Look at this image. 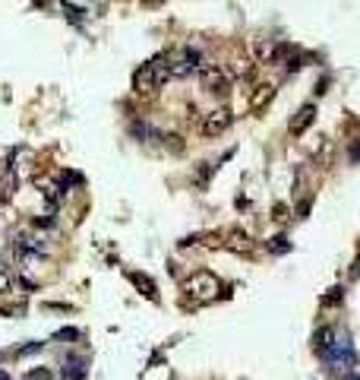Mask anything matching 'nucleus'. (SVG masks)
<instances>
[{
  "label": "nucleus",
  "instance_id": "nucleus-4",
  "mask_svg": "<svg viewBox=\"0 0 360 380\" xmlns=\"http://www.w3.org/2000/svg\"><path fill=\"white\" fill-rule=\"evenodd\" d=\"M231 111L228 108H215V111H209V114H205V121H203V133L209 139H215V137H221L224 130H228V127H231Z\"/></svg>",
  "mask_w": 360,
  "mask_h": 380
},
{
  "label": "nucleus",
  "instance_id": "nucleus-17",
  "mask_svg": "<svg viewBox=\"0 0 360 380\" xmlns=\"http://www.w3.org/2000/svg\"><path fill=\"white\" fill-rule=\"evenodd\" d=\"M26 380H51V374L48 371H32Z\"/></svg>",
  "mask_w": 360,
  "mask_h": 380
},
{
  "label": "nucleus",
  "instance_id": "nucleus-18",
  "mask_svg": "<svg viewBox=\"0 0 360 380\" xmlns=\"http://www.w3.org/2000/svg\"><path fill=\"white\" fill-rule=\"evenodd\" d=\"M345 380H360V377H345Z\"/></svg>",
  "mask_w": 360,
  "mask_h": 380
},
{
  "label": "nucleus",
  "instance_id": "nucleus-12",
  "mask_svg": "<svg viewBox=\"0 0 360 380\" xmlns=\"http://www.w3.org/2000/svg\"><path fill=\"white\" fill-rule=\"evenodd\" d=\"M130 279H133V282H136L139 289H146V295H149V298H158V295H155V285H152L146 276H139V273H133V276H130Z\"/></svg>",
  "mask_w": 360,
  "mask_h": 380
},
{
  "label": "nucleus",
  "instance_id": "nucleus-16",
  "mask_svg": "<svg viewBox=\"0 0 360 380\" xmlns=\"http://www.w3.org/2000/svg\"><path fill=\"white\" fill-rule=\"evenodd\" d=\"M38 349H45V342H32V346L19 349V355H32V352H38Z\"/></svg>",
  "mask_w": 360,
  "mask_h": 380
},
{
  "label": "nucleus",
  "instance_id": "nucleus-9",
  "mask_svg": "<svg viewBox=\"0 0 360 380\" xmlns=\"http://www.w3.org/2000/svg\"><path fill=\"white\" fill-rule=\"evenodd\" d=\"M313 118H316V108H313V105L306 102L304 108H300L297 114H294V118H291V133H294V137H300V133H306V127L313 124Z\"/></svg>",
  "mask_w": 360,
  "mask_h": 380
},
{
  "label": "nucleus",
  "instance_id": "nucleus-5",
  "mask_svg": "<svg viewBox=\"0 0 360 380\" xmlns=\"http://www.w3.org/2000/svg\"><path fill=\"white\" fill-rule=\"evenodd\" d=\"M133 92L136 96H155L158 92V79H155V70L146 63V67H139L136 73H133Z\"/></svg>",
  "mask_w": 360,
  "mask_h": 380
},
{
  "label": "nucleus",
  "instance_id": "nucleus-15",
  "mask_svg": "<svg viewBox=\"0 0 360 380\" xmlns=\"http://www.w3.org/2000/svg\"><path fill=\"white\" fill-rule=\"evenodd\" d=\"M10 285H13V279H10L7 273H0V295H3V291H10Z\"/></svg>",
  "mask_w": 360,
  "mask_h": 380
},
{
  "label": "nucleus",
  "instance_id": "nucleus-11",
  "mask_svg": "<svg viewBox=\"0 0 360 380\" xmlns=\"http://www.w3.org/2000/svg\"><path fill=\"white\" fill-rule=\"evenodd\" d=\"M332 159H335V146L329 143V139H322V152H316V162H320V165H332Z\"/></svg>",
  "mask_w": 360,
  "mask_h": 380
},
{
  "label": "nucleus",
  "instance_id": "nucleus-6",
  "mask_svg": "<svg viewBox=\"0 0 360 380\" xmlns=\"http://www.w3.org/2000/svg\"><path fill=\"white\" fill-rule=\"evenodd\" d=\"M32 184L38 187V194L45 197V200L54 206V203H61V197H63V184H57L51 174H35L32 178Z\"/></svg>",
  "mask_w": 360,
  "mask_h": 380
},
{
  "label": "nucleus",
  "instance_id": "nucleus-1",
  "mask_svg": "<svg viewBox=\"0 0 360 380\" xmlns=\"http://www.w3.org/2000/svg\"><path fill=\"white\" fill-rule=\"evenodd\" d=\"M184 289L190 291L196 301H203V304H209V301H215L218 298V291H221V282H218L212 273H205V270H199V273H193L190 279L184 282Z\"/></svg>",
  "mask_w": 360,
  "mask_h": 380
},
{
  "label": "nucleus",
  "instance_id": "nucleus-14",
  "mask_svg": "<svg viewBox=\"0 0 360 380\" xmlns=\"http://www.w3.org/2000/svg\"><path fill=\"white\" fill-rule=\"evenodd\" d=\"M341 301V289H329V295L322 298V304H338Z\"/></svg>",
  "mask_w": 360,
  "mask_h": 380
},
{
  "label": "nucleus",
  "instance_id": "nucleus-8",
  "mask_svg": "<svg viewBox=\"0 0 360 380\" xmlns=\"http://www.w3.org/2000/svg\"><path fill=\"white\" fill-rule=\"evenodd\" d=\"M272 96H275V86H272V83H259V86H253L250 111H263L265 105L272 102Z\"/></svg>",
  "mask_w": 360,
  "mask_h": 380
},
{
  "label": "nucleus",
  "instance_id": "nucleus-3",
  "mask_svg": "<svg viewBox=\"0 0 360 380\" xmlns=\"http://www.w3.org/2000/svg\"><path fill=\"white\" fill-rule=\"evenodd\" d=\"M199 83H203L205 92L224 96L228 86H231V76L224 73V67H218V63H203V67H199Z\"/></svg>",
  "mask_w": 360,
  "mask_h": 380
},
{
  "label": "nucleus",
  "instance_id": "nucleus-2",
  "mask_svg": "<svg viewBox=\"0 0 360 380\" xmlns=\"http://www.w3.org/2000/svg\"><path fill=\"white\" fill-rule=\"evenodd\" d=\"M164 61H168L171 76H190L193 70L203 67L199 63V51H193V48H174L164 54Z\"/></svg>",
  "mask_w": 360,
  "mask_h": 380
},
{
  "label": "nucleus",
  "instance_id": "nucleus-13",
  "mask_svg": "<svg viewBox=\"0 0 360 380\" xmlns=\"http://www.w3.org/2000/svg\"><path fill=\"white\" fill-rule=\"evenodd\" d=\"M269 250H272V254H285V250H291V244H288V238H285V235H279V238H272Z\"/></svg>",
  "mask_w": 360,
  "mask_h": 380
},
{
  "label": "nucleus",
  "instance_id": "nucleus-7",
  "mask_svg": "<svg viewBox=\"0 0 360 380\" xmlns=\"http://www.w3.org/2000/svg\"><path fill=\"white\" fill-rule=\"evenodd\" d=\"M224 73L231 76V79H244V76L253 73V61L246 54H231L228 63H224Z\"/></svg>",
  "mask_w": 360,
  "mask_h": 380
},
{
  "label": "nucleus",
  "instance_id": "nucleus-10",
  "mask_svg": "<svg viewBox=\"0 0 360 380\" xmlns=\"http://www.w3.org/2000/svg\"><path fill=\"white\" fill-rule=\"evenodd\" d=\"M228 250H234V254H250L253 250V241H250V235H244V231H231L228 235V241H221Z\"/></svg>",
  "mask_w": 360,
  "mask_h": 380
}]
</instances>
